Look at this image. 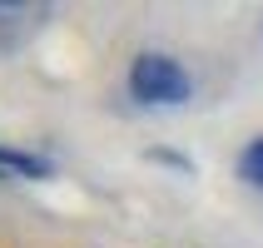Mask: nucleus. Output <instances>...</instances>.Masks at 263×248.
<instances>
[{"label": "nucleus", "instance_id": "f03ea898", "mask_svg": "<svg viewBox=\"0 0 263 248\" xmlns=\"http://www.w3.org/2000/svg\"><path fill=\"white\" fill-rule=\"evenodd\" d=\"M238 169H243V179H249V184H263V139H253V144L243 149Z\"/></svg>", "mask_w": 263, "mask_h": 248}, {"label": "nucleus", "instance_id": "f257e3e1", "mask_svg": "<svg viewBox=\"0 0 263 248\" xmlns=\"http://www.w3.org/2000/svg\"><path fill=\"white\" fill-rule=\"evenodd\" d=\"M189 74H184V65L169 55H139L129 65V94L139 104H184L189 100Z\"/></svg>", "mask_w": 263, "mask_h": 248}, {"label": "nucleus", "instance_id": "7ed1b4c3", "mask_svg": "<svg viewBox=\"0 0 263 248\" xmlns=\"http://www.w3.org/2000/svg\"><path fill=\"white\" fill-rule=\"evenodd\" d=\"M0 169H5V164H0Z\"/></svg>", "mask_w": 263, "mask_h": 248}]
</instances>
